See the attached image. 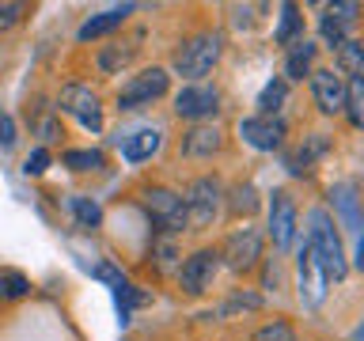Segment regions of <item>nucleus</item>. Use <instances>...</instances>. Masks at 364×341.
I'll list each match as a JSON object with an SVG mask.
<instances>
[{
    "instance_id": "nucleus-13",
    "label": "nucleus",
    "mask_w": 364,
    "mask_h": 341,
    "mask_svg": "<svg viewBox=\"0 0 364 341\" xmlns=\"http://www.w3.org/2000/svg\"><path fill=\"white\" fill-rule=\"evenodd\" d=\"M239 136H243L255 152H273V148H281V141H284V121L281 118H266V114L243 118L239 121Z\"/></svg>"
},
{
    "instance_id": "nucleus-18",
    "label": "nucleus",
    "mask_w": 364,
    "mask_h": 341,
    "mask_svg": "<svg viewBox=\"0 0 364 341\" xmlns=\"http://www.w3.org/2000/svg\"><path fill=\"white\" fill-rule=\"evenodd\" d=\"M326 152H330V141H326L323 133H311V136H307V141L289 156V170H292V175H304V170H311V163H315L318 156H326Z\"/></svg>"
},
{
    "instance_id": "nucleus-22",
    "label": "nucleus",
    "mask_w": 364,
    "mask_h": 341,
    "mask_svg": "<svg viewBox=\"0 0 364 341\" xmlns=\"http://www.w3.org/2000/svg\"><path fill=\"white\" fill-rule=\"evenodd\" d=\"M68 209H73L80 227H99L102 224V209L91 197H84V193H73V197H68Z\"/></svg>"
},
{
    "instance_id": "nucleus-30",
    "label": "nucleus",
    "mask_w": 364,
    "mask_h": 341,
    "mask_svg": "<svg viewBox=\"0 0 364 341\" xmlns=\"http://www.w3.org/2000/svg\"><path fill=\"white\" fill-rule=\"evenodd\" d=\"M152 258H156V269L159 273H171V269H175V258H178V247L171 243V239H159L156 250H152Z\"/></svg>"
},
{
    "instance_id": "nucleus-23",
    "label": "nucleus",
    "mask_w": 364,
    "mask_h": 341,
    "mask_svg": "<svg viewBox=\"0 0 364 341\" xmlns=\"http://www.w3.org/2000/svg\"><path fill=\"white\" fill-rule=\"evenodd\" d=\"M107 159H102L99 148H73V152H65V167L73 170H99Z\"/></svg>"
},
{
    "instance_id": "nucleus-31",
    "label": "nucleus",
    "mask_w": 364,
    "mask_h": 341,
    "mask_svg": "<svg viewBox=\"0 0 364 341\" xmlns=\"http://www.w3.org/2000/svg\"><path fill=\"white\" fill-rule=\"evenodd\" d=\"M91 273H95V281H102V284H110L114 292H118V288H125V284H129V281H125V273H122L118 266H110V261H99V266L91 269Z\"/></svg>"
},
{
    "instance_id": "nucleus-16",
    "label": "nucleus",
    "mask_w": 364,
    "mask_h": 341,
    "mask_svg": "<svg viewBox=\"0 0 364 341\" xmlns=\"http://www.w3.org/2000/svg\"><path fill=\"white\" fill-rule=\"evenodd\" d=\"M220 148V129L216 125H193V129L182 136V152L201 159V156H213Z\"/></svg>"
},
{
    "instance_id": "nucleus-5",
    "label": "nucleus",
    "mask_w": 364,
    "mask_h": 341,
    "mask_svg": "<svg viewBox=\"0 0 364 341\" xmlns=\"http://www.w3.org/2000/svg\"><path fill=\"white\" fill-rule=\"evenodd\" d=\"M164 95H167V72L164 68H144L118 91V110H144Z\"/></svg>"
},
{
    "instance_id": "nucleus-35",
    "label": "nucleus",
    "mask_w": 364,
    "mask_h": 341,
    "mask_svg": "<svg viewBox=\"0 0 364 341\" xmlns=\"http://www.w3.org/2000/svg\"><path fill=\"white\" fill-rule=\"evenodd\" d=\"M4 296H27V277H23V273H8L4 277Z\"/></svg>"
},
{
    "instance_id": "nucleus-9",
    "label": "nucleus",
    "mask_w": 364,
    "mask_h": 341,
    "mask_svg": "<svg viewBox=\"0 0 364 341\" xmlns=\"http://www.w3.org/2000/svg\"><path fill=\"white\" fill-rule=\"evenodd\" d=\"M216 266H220V254H213V250H193V254L178 266V284H182V292L201 296V292L213 284Z\"/></svg>"
},
{
    "instance_id": "nucleus-1",
    "label": "nucleus",
    "mask_w": 364,
    "mask_h": 341,
    "mask_svg": "<svg viewBox=\"0 0 364 341\" xmlns=\"http://www.w3.org/2000/svg\"><path fill=\"white\" fill-rule=\"evenodd\" d=\"M307 247L315 250V258L323 261L326 277L341 281L346 277V250H341V235L334 232V220H330L326 209H311L307 212Z\"/></svg>"
},
{
    "instance_id": "nucleus-32",
    "label": "nucleus",
    "mask_w": 364,
    "mask_h": 341,
    "mask_svg": "<svg viewBox=\"0 0 364 341\" xmlns=\"http://www.w3.org/2000/svg\"><path fill=\"white\" fill-rule=\"evenodd\" d=\"M23 4H16V0H0V31H11L16 23L23 19Z\"/></svg>"
},
{
    "instance_id": "nucleus-12",
    "label": "nucleus",
    "mask_w": 364,
    "mask_h": 341,
    "mask_svg": "<svg viewBox=\"0 0 364 341\" xmlns=\"http://www.w3.org/2000/svg\"><path fill=\"white\" fill-rule=\"evenodd\" d=\"M269 239L281 250H289L296 239V201L284 190H273V201H269Z\"/></svg>"
},
{
    "instance_id": "nucleus-34",
    "label": "nucleus",
    "mask_w": 364,
    "mask_h": 341,
    "mask_svg": "<svg viewBox=\"0 0 364 341\" xmlns=\"http://www.w3.org/2000/svg\"><path fill=\"white\" fill-rule=\"evenodd\" d=\"M34 133H38L42 141H57V136H61V125H57L53 114H42V118L34 121Z\"/></svg>"
},
{
    "instance_id": "nucleus-2",
    "label": "nucleus",
    "mask_w": 364,
    "mask_h": 341,
    "mask_svg": "<svg viewBox=\"0 0 364 341\" xmlns=\"http://www.w3.org/2000/svg\"><path fill=\"white\" fill-rule=\"evenodd\" d=\"M220 61V34H193L175 50V72L186 80H201L205 72H213V65Z\"/></svg>"
},
{
    "instance_id": "nucleus-27",
    "label": "nucleus",
    "mask_w": 364,
    "mask_h": 341,
    "mask_svg": "<svg viewBox=\"0 0 364 341\" xmlns=\"http://www.w3.org/2000/svg\"><path fill=\"white\" fill-rule=\"evenodd\" d=\"M258 209V190L250 186V182H243V186H235L232 190V212H243V216H250Z\"/></svg>"
},
{
    "instance_id": "nucleus-29",
    "label": "nucleus",
    "mask_w": 364,
    "mask_h": 341,
    "mask_svg": "<svg viewBox=\"0 0 364 341\" xmlns=\"http://www.w3.org/2000/svg\"><path fill=\"white\" fill-rule=\"evenodd\" d=\"M296 31H300V16H296V4H284L281 8V27H277V42L289 45L296 38Z\"/></svg>"
},
{
    "instance_id": "nucleus-14",
    "label": "nucleus",
    "mask_w": 364,
    "mask_h": 341,
    "mask_svg": "<svg viewBox=\"0 0 364 341\" xmlns=\"http://www.w3.org/2000/svg\"><path fill=\"white\" fill-rule=\"evenodd\" d=\"M311 95H315V107L323 114H341L346 110V84L334 68H315L311 72Z\"/></svg>"
},
{
    "instance_id": "nucleus-4",
    "label": "nucleus",
    "mask_w": 364,
    "mask_h": 341,
    "mask_svg": "<svg viewBox=\"0 0 364 341\" xmlns=\"http://www.w3.org/2000/svg\"><path fill=\"white\" fill-rule=\"evenodd\" d=\"M144 209L156 220L159 232H167V235H175L186 227V201H182V193H175V190L148 186L144 190Z\"/></svg>"
},
{
    "instance_id": "nucleus-38",
    "label": "nucleus",
    "mask_w": 364,
    "mask_h": 341,
    "mask_svg": "<svg viewBox=\"0 0 364 341\" xmlns=\"http://www.w3.org/2000/svg\"><path fill=\"white\" fill-rule=\"evenodd\" d=\"M0 300H4V281H0Z\"/></svg>"
},
{
    "instance_id": "nucleus-24",
    "label": "nucleus",
    "mask_w": 364,
    "mask_h": 341,
    "mask_svg": "<svg viewBox=\"0 0 364 341\" xmlns=\"http://www.w3.org/2000/svg\"><path fill=\"white\" fill-rule=\"evenodd\" d=\"M152 303V292L136 288V284H125V288H118V311H122V323H129V311L133 307H144Z\"/></svg>"
},
{
    "instance_id": "nucleus-11",
    "label": "nucleus",
    "mask_w": 364,
    "mask_h": 341,
    "mask_svg": "<svg viewBox=\"0 0 364 341\" xmlns=\"http://www.w3.org/2000/svg\"><path fill=\"white\" fill-rule=\"evenodd\" d=\"M220 258L228 261V269H235V273L255 269V261L262 258V235L255 232V227H239L235 235H228Z\"/></svg>"
},
{
    "instance_id": "nucleus-10",
    "label": "nucleus",
    "mask_w": 364,
    "mask_h": 341,
    "mask_svg": "<svg viewBox=\"0 0 364 341\" xmlns=\"http://www.w3.org/2000/svg\"><path fill=\"white\" fill-rule=\"evenodd\" d=\"M216 107H220V91L209 84H186L175 95V114L178 118H190V121L209 118V114H216Z\"/></svg>"
},
{
    "instance_id": "nucleus-20",
    "label": "nucleus",
    "mask_w": 364,
    "mask_h": 341,
    "mask_svg": "<svg viewBox=\"0 0 364 341\" xmlns=\"http://www.w3.org/2000/svg\"><path fill=\"white\" fill-rule=\"evenodd\" d=\"M284 99H289V84H284L281 76H273L266 87H262V95H258V110L266 114V118H273L281 107H284Z\"/></svg>"
},
{
    "instance_id": "nucleus-17",
    "label": "nucleus",
    "mask_w": 364,
    "mask_h": 341,
    "mask_svg": "<svg viewBox=\"0 0 364 341\" xmlns=\"http://www.w3.org/2000/svg\"><path fill=\"white\" fill-rule=\"evenodd\" d=\"M129 11H133L129 4H122V8H110V11H99V16H91L84 27H80V42H91V38H102V34H110L114 27H122Z\"/></svg>"
},
{
    "instance_id": "nucleus-33",
    "label": "nucleus",
    "mask_w": 364,
    "mask_h": 341,
    "mask_svg": "<svg viewBox=\"0 0 364 341\" xmlns=\"http://www.w3.org/2000/svg\"><path fill=\"white\" fill-rule=\"evenodd\" d=\"M46 167H50V152H46V148H34V152L23 159V170H27V175H42Z\"/></svg>"
},
{
    "instance_id": "nucleus-39",
    "label": "nucleus",
    "mask_w": 364,
    "mask_h": 341,
    "mask_svg": "<svg viewBox=\"0 0 364 341\" xmlns=\"http://www.w3.org/2000/svg\"><path fill=\"white\" fill-rule=\"evenodd\" d=\"M357 341H364V326H360V334H357Z\"/></svg>"
},
{
    "instance_id": "nucleus-21",
    "label": "nucleus",
    "mask_w": 364,
    "mask_h": 341,
    "mask_svg": "<svg viewBox=\"0 0 364 341\" xmlns=\"http://www.w3.org/2000/svg\"><path fill=\"white\" fill-rule=\"evenodd\" d=\"M346 114L357 129H364V76H353L346 84Z\"/></svg>"
},
{
    "instance_id": "nucleus-3",
    "label": "nucleus",
    "mask_w": 364,
    "mask_h": 341,
    "mask_svg": "<svg viewBox=\"0 0 364 341\" xmlns=\"http://www.w3.org/2000/svg\"><path fill=\"white\" fill-rule=\"evenodd\" d=\"M330 205H334L338 220L349 227L353 243H357V269H364V212H360V197H357V186L353 182H338V186H330Z\"/></svg>"
},
{
    "instance_id": "nucleus-36",
    "label": "nucleus",
    "mask_w": 364,
    "mask_h": 341,
    "mask_svg": "<svg viewBox=\"0 0 364 341\" xmlns=\"http://www.w3.org/2000/svg\"><path fill=\"white\" fill-rule=\"evenodd\" d=\"M357 11H360V4H330L326 16L330 19H341V23H353V19H357Z\"/></svg>"
},
{
    "instance_id": "nucleus-8",
    "label": "nucleus",
    "mask_w": 364,
    "mask_h": 341,
    "mask_svg": "<svg viewBox=\"0 0 364 341\" xmlns=\"http://www.w3.org/2000/svg\"><path fill=\"white\" fill-rule=\"evenodd\" d=\"M296 269H300V300H304V307H318L326 300V284H330V277H326V269H323V261L315 258V250L311 247H300V261H296Z\"/></svg>"
},
{
    "instance_id": "nucleus-26",
    "label": "nucleus",
    "mask_w": 364,
    "mask_h": 341,
    "mask_svg": "<svg viewBox=\"0 0 364 341\" xmlns=\"http://www.w3.org/2000/svg\"><path fill=\"white\" fill-rule=\"evenodd\" d=\"M338 65L341 68H346V72H360V68H364V45L360 42H341L338 45Z\"/></svg>"
},
{
    "instance_id": "nucleus-19",
    "label": "nucleus",
    "mask_w": 364,
    "mask_h": 341,
    "mask_svg": "<svg viewBox=\"0 0 364 341\" xmlns=\"http://www.w3.org/2000/svg\"><path fill=\"white\" fill-rule=\"evenodd\" d=\"M311 61H315V45L307 42V38H296L292 50H289V61H284V76L304 80L307 68H311Z\"/></svg>"
},
{
    "instance_id": "nucleus-25",
    "label": "nucleus",
    "mask_w": 364,
    "mask_h": 341,
    "mask_svg": "<svg viewBox=\"0 0 364 341\" xmlns=\"http://www.w3.org/2000/svg\"><path fill=\"white\" fill-rule=\"evenodd\" d=\"M250 341H296V330H292L289 323H284V318H273V323L258 326Z\"/></svg>"
},
{
    "instance_id": "nucleus-28",
    "label": "nucleus",
    "mask_w": 364,
    "mask_h": 341,
    "mask_svg": "<svg viewBox=\"0 0 364 341\" xmlns=\"http://www.w3.org/2000/svg\"><path fill=\"white\" fill-rule=\"evenodd\" d=\"M129 61H133V45H129V50H122V45H110V50L99 53V68H102V72H118V68L129 65Z\"/></svg>"
},
{
    "instance_id": "nucleus-15",
    "label": "nucleus",
    "mask_w": 364,
    "mask_h": 341,
    "mask_svg": "<svg viewBox=\"0 0 364 341\" xmlns=\"http://www.w3.org/2000/svg\"><path fill=\"white\" fill-rule=\"evenodd\" d=\"M159 144H164V133L159 129H136L122 141V156L129 163H144V159H152L159 152Z\"/></svg>"
},
{
    "instance_id": "nucleus-6",
    "label": "nucleus",
    "mask_w": 364,
    "mask_h": 341,
    "mask_svg": "<svg viewBox=\"0 0 364 341\" xmlns=\"http://www.w3.org/2000/svg\"><path fill=\"white\" fill-rule=\"evenodd\" d=\"M57 107H61V114H68V118H76L84 129L99 133L102 129V107H99V95L84 84H65L61 95H57Z\"/></svg>"
},
{
    "instance_id": "nucleus-37",
    "label": "nucleus",
    "mask_w": 364,
    "mask_h": 341,
    "mask_svg": "<svg viewBox=\"0 0 364 341\" xmlns=\"http://www.w3.org/2000/svg\"><path fill=\"white\" fill-rule=\"evenodd\" d=\"M16 144V121L8 118V114H0V148Z\"/></svg>"
},
{
    "instance_id": "nucleus-7",
    "label": "nucleus",
    "mask_w": 364,
    "mask_h": 341,
    "mask_svg": "<svg viewBox=\"0 0 364 341\" xmlns=\"http://www.w3.org/2000/svg\"><path fill=\"white\" fill-rule=\"evenodd\" d=\"M186 227H209L220 212V182L216 178H198L186 190Z\"/></svg>"
}]
</instances>
